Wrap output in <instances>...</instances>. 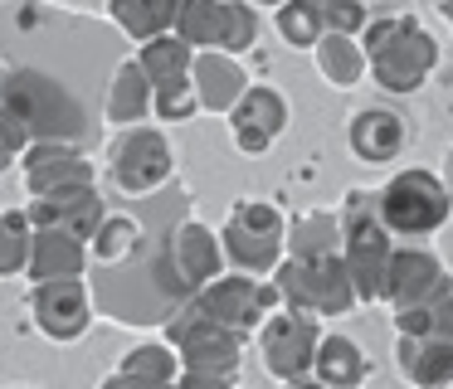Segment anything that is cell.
I'll return each instance as SVG.
<instances>
[{
    "mask_svg": "<svg viewBox=\"0 0 453 389\" xmlns=\"http://www.w3.org/2000/svg\"><path fill=\"white\" fill-rule=\"evenodd\" d=\"M361 49L371 58V78L385 93H414L439 68V39L414 15H380L365 25Z\"/></svg>",
    "mask_w": 453,
    "mask_h": 389,
    "instance_id": "cell-1",
    "label": "cell"
},
{
    "mask_svg": "<svg viewBox=\"0 0 453 389\" xmlns=\"http://www.w3.org/2000/svg\"><path fill=\"white\" fill-rule=\"evenodd\" d=\"M342 258L351 268L356 297L371 307V301H385V278H390V258H395V233L385 229L380 204H375L371 190H346L342 204Z\"/></svg>",
    "mask_w": 453,
    "mask_h": 389,
    "instance_id": "cell-2",
    "label": "cell"
},
{
    "mask_svg": "<svg viewBox=\"0 0 453 389\" xmlns=\"http://www.w3.org/2000/svg\"><path fill=\"white\" fill-rule=\"evenodd\" d=\"M273 287H278V297H283V307L312 311V317H346L351 307H361L342 248L317 253V258L288 253V258L278 263V272H273Z\"/></svg>",
    "mask_w": 453,
    "mask_h": 389,
    "instance_id": "cell-3",
    "label": "cell"
},
{
    "mask_svg": "<svg viewBox=\"0 0 453 389\" xmlns=\"http://www.w3.org/2000/svg\"><path fill=\"white\" fill-rule=\"evenodd\" d=\"M375 204H380V219L395 239H414V233H434L449 224L453 185L424 165H410V171H395L375 190Z\"/></svg>",
    "mask_w": 453,
    "mask_h": 389,
    "instance_id": "cell-4",
    "label": "cell"
},
{
    "mask_svg": "<svg viewBox=\"0 0 453 389\" xmlns=\"http://www.w3.org/2000/svg\"><path fill=\"white\" fill-rule=\"evenodd\" d=\"M166 340L176 346L186 370H205V375H239L244 360V336L229 326H219L215 317L196 307V297L186 307H176V317L166 321Z\"/></svg>",
    "mask_w": 453,
    "mask_h": 389,
    "instance_id": "cell-5",
    "label": "cell"
},
{
    "mask_svg": "<svg viewBox=\"0 0 453 389\" xmlns=\"http://www.w3.org/2000/svg\"><path fill=\"white\" fill-rule=\"evenodd\" d=\"M196 307L205 317H215L219 326L239 331V336H258L264 321L273 311H283V297H278L273 278H249V272H225L219 282H210L205 292H196Z\"/></svg>",
    "mask_w": 453,
    "mask_h": 389,
    "instance_id": "cell-6",
    "label": "cell"
},
{
    "mask_svg": "<svg viewBox=\"0 0 453 389\" xmlns=\"http://www.w3.org/2000/svg\"><path fill=\"white\" fill-rule=\"evenodd\" d=\"M322 321L312 317V311H273V317L264 321V331H258V355H264V370L278 379V385H288V379H307L317 365V346H322Z\"/></svg>",
    "mask_w": 453,
    "mask_h": 389,
    "instance_id": "cell-7",
    "label": "cell"
},
{
    "mask_svg": "<svg viewBox=\"0 0 453 389\" xmlns=\"http://www.w3.org/2000/svg\"><path fill=\"white\" fill-rule=\"evenodd\" d=\"M176 171V151H171L166 132L161 126H127V132L112 141V180L122 194L142 200V194H157L161 185Z\"/></svg>",
    "mask_w": 453,
    "mask_h": 389,
    "instance_id": "cell-8",
    "label": "cell"
},
{
    "mask_svg": "<svg viewBox=\"0 0 453 389\" xmlns=\"http://www.w3.org/2000/svg\"><path fill=\"white\" fill-rule=\"evenodd\" d=\"M59 107L79 112L69 103V93L59 83H50L44 73H35V68H11L5 73V117H20L35 132V141H73V126L59 122Z\"/></svg>",
    "mask_w": 453,
    "mask_h": 389,
    "instance_id": "cell-9",
    "label": "cell"
},
{
    "mask_svg": "<svg viewBox=\"0 0 453 389\" xmlns=\"http://www.w3.org/2000/svg\"><path fill=\"white\" fill-rule=\"evenodd\" d=\"M166 258H171V278L196 297L210 282L225 278L229 258H225V239L215 229H205L200 219H176L166 233Z\"/></svg>",
    "mask_w": 453,
    "mask_h": 389,
    "instance_id": "cell-10",
    "label": "cell"
},
{
    "mask_svg": "<svg viewBox=\"0 0 453 389\" xmlns=\"http://www.w3.org/2000/svg\"><path fill=\"white\" fill-rule=\"evenodd\" d=\"M30 317L44 340H59V346L79 340L93 326V297L83 287V278H59L30 287Z\"/></svg>",
    "mask_w": 453,
    "mask_h": 389,
    "instance_id": "cell-11",
    "label": "cell"
},
{
    "mask_svg": "<svg viewBox=\"0 0 453 389\" xmlns=\"http://www.w3.org/2000/svg\"><path fill=\"white\" fill-rule=\"evenodd\" d=\"M25 190L30 194H59V190H93L98 165L79 151L73 141H35L20 161Z\"/></svg>",
    "mask_w": 453,
    "mask_h": 389,
    "instance_id": "cell-12",
    "label": "cell"
},
{
    "mask_svg": "<svg viewBox=\"0 0 453 389\" xmlns=\"http://www.w3.org/2000/svg\"><path fill=\"white\" fill-rule=\"evenodd\" d=\"M453 292V278L429 248H395L390 258V278H385V301L390 311H410V307H429V301L449 297Z\"/></svg>",
    "mask_w": 453,
    "mask_h": 389,
    "instance_id": "cell-13",
    "label": "cell"
},
{
    "mask_svg": "<svg viewBox=\"0 0 453 389\" xmlns=\"http://www.w3.org/2000/svg\"><path fill=\"white\" fill-rule=\"evenodd\" d=\"M288 117H293L288 112V97L278 93V88H268V83H254L244 97H239L234 112H229L234 146L244 156H268V146L288 132Z\"/></svg>",
    "mask_w": 453,
    "mask_h": 389,
    "instance_id": "cell-14",
    "label": "cell"
},
{
    "mask_svg": "<svg viewBox=\"0 0 453 389\" xmlns=\"http://www.w3.org/2000/svg\"><path fill=\"white\" fill-rule=\"evenodd\" d=\"M25 214L35 219V229H59V233H73V239L93 243L103 229V219H108V210H103V194L98 185L93 190H59V194H30V204H25Z\"/></svg>",
    "mask_w": 453,
    "mask_h": 389,
    "instance_id": "cell-15",
    "label": "cell"
},
{
    "mask_svg": "<svg viewBox=\"0 0 453 389\" xmlns=\"http://www.w3.org/2000/svg\"><path fill=\"white\" fill-rule=\"evenodd\" d=\"M346 141H351L356 161L390 165L404 151V117L390 112V107H361L351 117V126H346Z\"/></svg>",
    "mask_w": 453,
    "mask_h": 389,
    "instance_id": "cell-16",
    "label": "cell"
},
{
    "mask_svg": "<svg viewBox=\"0 0 453 389\" xmlns=\"http://www.w3.org/2000/svg\"><path fill=\"white\" fill-rule=\"evenodd\" d=\"M196 93H200V103H205V112H219V117H229L239 107V97L249 93V73L239 68V58L234 54H219V49H205V54H196Z\"/></svg>",
    "mask_w": 453,
    "mask_h": 389,
    "instance_id": "cell-17",
    "label": "cell"
},
{
    "mask_svg": "<svg viewBox=\"0 0 453 389\" xmlns=\"http://www.w3.org/2000/svg\"><path fill=\"white\" fill-rule=\"evenodd\" d=\"M88 258H93V243L73 239V233H59V229H40L35 233V258H30L25 278H30V287L59 282V278H83Z\"/></svg>",
    "mask_w": 453,
    "mask_h": 389,
    "instance_id": "cell-18",
    "label": "cell"
},
{
    "mask_svg": "<svg viewBox=\"0 0 453 389\" xmlns=\"http://www.w3.org/2000/svg\"><path fill=\"white\" fill-rule=\"evenodd\" d=\"M395 370H400V375L410 379L414 389L453 385V340L400 336V340H395Z\"/></svg>",
    "mask_w": 453,
    "mask_h": 389,
    "instance_id": "cell-19",
    "label": "cell"
},
{
    "mask_svg": "<svg viewBox=\"0 0 453 389\" xmlns=\"http://www.w3.org/2000/svg\"><path fill=\"white\" fill-rule=\"evenodd\" d=\"M103 112H108L112 126H142V117L157 112V88H151L147 68H142L137 58L118 64V73H112V83H108V103H103Z\"/></svg>",
    "mask_w": 453,
    "mask_h": 389,
    "instance_id": "cell-20",
    "label": "cell"
},
{
    "mask_svg": "<svg viewBox=\"0 0 453 389\" xmlns=\"http://www.w3.org/2000/svg\"><path fill=\"white\" fill-rule=\"evenodd\" d=\"M219 239H225L229 268L249 272V278H273L278 263L288 258V239H264V233H249L229 219H225V229H219Z\"/></svg>",
    "mask_w": 453,
    "mask_h": 389,
    "instance_id": "cell-21",
    "label": "cell"
},
{
    "mask_svg": "<svg viewBox=\"0 0 453 389\" xmlns=\"http://www.w3.org/2000/svg\"><path fill=\"white\" fill-rule=\"evenodd\" d=\"M137 64L147 68L151 88H176V83H190V73H196V49L186 44V39L171 29V34L161 39H147V44H137Z\"/></svg>",
    "mask_w": 453,
    "mask_h": 389,
    "instance_id": "cell-22",
    "label": "cell"
},
{
    "mask_svg": "<svg viewBox=\"0 0 453 389\" xmlns=\"http://www.w3.org/2000/svg\"><path fill=\"white\" fill-rule=\"evenodd\" d=\"M108 15L127 39L147 44V39H161V34L176 29L180 0H108Z\"/></svg>",
    "mask_w": 453,
    "mask_h": 389,
    "instance_id": "cell-23",
    "label": "cell"
},
{
    "mask_svg": "<svg viewBox=\"0 0 453 389\" xmlns=\"http://www.w3.org/2000/svg\"><path fill=\"white\" fill-rule=\"evenodd\" d=\"M312 375L332 389H361L365 375H371V365H365V350L356 346L351 336H332V331H326L322 346H317Z\"/></svg>",
    "mask_w": 453,
    "mask_h": 389,
    "instance_id": "cell-24",
    "label": "cell"
},
{
    "mask_svg": "<svg viewBox=\"0 0 453 389\" xmlns=\"http://www.w3.org/2000/svg\"><path fill=\"white\" fill-rule=\"evenodd\" d=\"M312 54H317V68H322V78L332 88H356L371 73V58H365L361 39H351V34H326Z\"/></svg>",
    "mask_w": 453,
    "mask_h": 389,
    "instance_id": "cell-25",
    "label": "cell"
},
{
    "mask_svg": "<svg viewBox=\"0 0 453 389\" xmlns=\"http://www.w3.org/2000/svg\"><path fill=\"white\" fill-rule=\"evenodd\" d=\"M118 370H127V375L147 379V385L171 389V385L180 379V370H186V365H180V355H176V346H171V340H142V346L122 350Z\"/></svg>",
    "mask_w": 453,
    "mask_h": 389,
    "instance_id": "cell-26",
    "label": "cell"
},
{
    "mask_svg": "<svg viewBox=\"0 0 453 389\" xmlns=\"http://www.w3.org/2000/svg\"><path fill=\"white\" fill-rule=\"evenodd\" d=\"M176 34L186 39L196 54L219 49V39H225V0H180Z\"/></svg>",
    "mask_w": 453,
    "mask_h": 389,
    "instance_id": "cell-27",
    "label": "cell"
},
{
    "mask_svg": "<svg viewBox=\"0 0 453 389\" xmlns=\"http://www.w3.org/2000/svg\"><path fill=\"white\" fill-rule=\"evenodd\" d=\"M35 219L25 210H5L0 219V278H25L35 258Z\"/></svg>",
    "mask_w": 453,
    "mask_h": 389,
    "instance_id": "cell-28",
    "label": "cell"
},
{
    "mask_svg": "<svg viewBox=\"0 0 453 389\" xmlns=\"http://www.w3.org/2000/svg\"><path fill=\"white\" fill-rule=\"evenodd\" d=\"M142 243H147V229H142L132 214H108L98 239H93V258H98L103 268H122L127 258H137Z\"/></svg>",
    "mask_w": 453,
    "mask_h": 389,
    "instance_id": "cell-29",
    "label": "cell"
},
{
    "mask_svg": "<svg viewBox=\"0 0 453 389\" xmlns=\"http://www.w3.org/2000/svg\"><path fill=\"white\" fill-rule=\"evenodd\" d=\"M273 25H278V34H283L288 49H317L326 39V15L312 0H288V5H278Z\"/></svg>",
    "mask_w": 453,
    "mask_h": 389,
    "instance_id": "cell-30",
    "label": "cell"
},
{
    "mask_svg": "<svg viewBox=\"0 0 453 389\" xmlns=\"http://www.w3.org/2000/svg\"><path fill=\"white\" fill-rule=\"evenodd\" d=\"M395 331L400 336H419V340H453V292L429 301V307L395 311Z\"/></svg>",
    "mask_w": 453,
    "mask_h": 389,
    "instance_id": "cell-31",
    "label": "cell"
},
{
    "mask_svg": "<svg viewBox=\"0 0 453 389\" xmlns=\"http://www.w3.org/2000/svg\"><path fill=\"white\" fill-rule=\"evenodd\" d=\"M342 248V219H332V214H303V219H293V248L297 258H317V253H336Z\"/></svg>",
    "mask_w": 453,
    "mask_h": 389,
    "instance_id": "cell-32",
    "label": "cell"
},
{
    "mask_svg": "<svg viewBox=\"0 0 453 389\" xmlns=\"http://www.w3.org/2000/svg\"><path fill=\"white\" fill-rule=\"evenodd\" d=\"M258 44V5L254 0H225V39L219 54H249Z\"/></svg>",
    "mask_w": 453,
    "mask_h": 389,
    "instance_id": "cell-33",
    "label": "cell"
},
{
    "mask_svg": "<svg viewBox=\"0 0 453 389\" xmlns=\"http://www.w3.org/2000/svg\"><path fill=\"white\" fill-rule=\"evenodd\" d=\"M229 224H239V229H249V233H264V239H288V219H283V210L278 204H268V200H234V210H229Z\"/></svg>",
    "mask_w": 453,
    "mask_h": 389,
    "instance_id": "cell-34",
    "label": "cell"
},
{
    "mask_svg": "<svg viewBox=\"0 0 453 389\" xmlns=\"http://www.w3.org/2000/svg\"><path fill=\"white\" fill-rule=\"evenodd\" d=\"M200 93H196V78L190 83H176V88H161L157 93V112L151 117H161V122H190V117L200 112Z\"/></svg>",
    "mask_w": 453,
    "mask_h": 389,
    "instance_id": "cell-35",
    "label": "cell"
},
{
    "mask_svg": "<svg viewBox=\"0 0 453 389\" xmlns=\"http://www.w3.org/2000/svg\"><path fill=\"white\" fill-rule=\"evenodd\" d=\"M322 15H326V34L361 39L365 25H371V5H361V0H336V5H326Z\"/></svg>",
    "mask_w": 453,
    "mask_h": 389,
    "instance_id": "cell-36",
    "label": "cell"
},
{
    "mask_svg": "<svg viewBox=\"0 0 453 389\" xmlns=\"http://www.w3.org/2000/svg\"><path fill=\"white\" fill-rule=\"evenodd\" d=\"M239 375H205V370H180V379L171 389H234Z\"/></svg>",
    "mask_w": 453,
    "mask_h": 389,
    "instance_id": "cell-37",
    "label": "cell"
},
{
    "mask_svg": "<svg viewBox=\"0 0 453 389\" xmlns=\"http://www.w3.org/2000/svg\"><path fill=\"white\" fill-rule=\"evenodd\" d=\"M98 389H161V385H147V379L127 375V370H112V375L98 379Z\"/></svg>",
    "mask_w": 453,
    "mask_h": 389,
    "instance_id": "cell-38",
    "label": "cell"
},
{
    "mask_svg": "<svg viewBox=\"0 0 453 389\" xmlns=\"http://www.w3.org/2000/svg\"><path fill=\"white\" fill-rule=\"evenodd\" d=\"M283 389H332V385H322V379H317V375H307V379H288Z\"/></svg>",
    "mask_w": 453,
    "mask_h": 389,
    "instance_id": "cell-39",
    "label": "cell"
},
{
    "mask_svg": "<svg viewBox=\"0 0 453 389\" xmlns=\"http://www.w3.org/2000/svg\"><path fill=\"white\" fill-rule=\"evenodd\" d=\"M254 5H273L278 10V5H288V0H254Z\"/></svg>",
    "mask_w": 453,
    "mask_h": 389,
    "instance_id": "cell-40",
    "label": "cell"
},
{
    "mask_svg": "<svg viewBox=\"0 0 453 389\" xmlns=\"http://www.w3.org/2000/svg\"><path fill=\"white\" fill-rule=\"evenodd\" d=\"M312 5H317V10H326V5H336V0H312Z\"/></svg>",
    "mask_w": 453,
    "mask_h": 389,
    "instance_id": "cell-41",
    "label": "cell"
},
{
    "mask_svg": "<svg viewBox=\"0 0 453 389\" xmlns=\"http://www.w3.org/2000/svg\"><path fill=\"white\" fill-rule=\"evenodd\" d=\"M439 5H443V10H453V0H439Z\"/></svg>",
    "mask_w": 453,
    "mask_h": 389,
    "instance_id": "cell-42",
    "label": "cell"
},
{
    "mask_svg": "<svg viewBox=\"0 0 453 389\" xmlns=\"http://www.w3.org/2000/svg\"><path fill=\"white\" fill-rule=\"evenodd\" d=\"M361 5H375V0H361Z\"/></svg>",
    "mask_w": 453,
    "mask_h": 389,
    "instance_id": "cell-43",
    "label": "cell"
},
{
    "mask_svg": "<svg viewBox=\"0 0 453 389\" xmlns=\"http://www.w3.org/2000/svg\"><path fill=\"white\" fill-rule=\"evenodd\" d=\"M439 389H453V385H439Z\"/></svg>",
    "mask_w": 453,
    "mask_h": 389,
    "instance_id": "cell-44",
    "label": "cell"
}]
</instances>
